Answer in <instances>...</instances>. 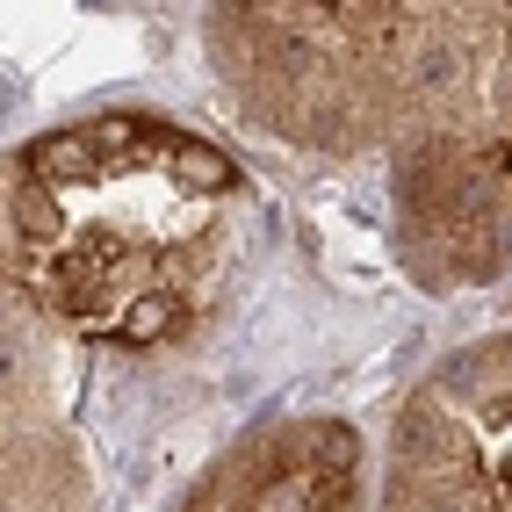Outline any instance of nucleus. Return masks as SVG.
Returning a JSON list of instances; mask_svg holds the SVG:
<instances>
[{"label":"nucleus","instance_id":"obj_1","mask_svg":"<svg viewBox=\"0 0 512 512\" xmlns=\"http://www.w3.org/2000/svg\"><path fill=\"white\" fill-rule=\"evenodd\" d=\"M238 166L159 116H94L15 166V282L116 347H159L224 282Z\"/></svg>","mask_w":512,"mask_h":512},{"label":"nucleus","instance_id":"obj_2","mask_svg":"<svg viewBox=\"0 0 512 512\" xmlns=\"http://www.w3.org/2000/svg\"><path fill=\"white\" fill-rule=\"evenodd\" d=\"M484 29L491 44L448 51L462 109H440L404 166V217L455 275L512 253V15H484Z\"/></svg>","mask_w":512,"mask_h":512},{"label":"nucleus","instance_id":"obj_3","mask_svg":"<svg viewBox=\"0 0 512 512\" xmlns=\"http://www.w3.org/2000/svg\"><path fill=\"white\" fill-rule=\"evenodd\" d=\"M390 512H512V339L419 390L397 433Z\"/></svg>","mask_w":512,"mask_h":512},{"label":"nucleus","instance_id":"obj_4","mask_svg":"<svg viewBox=\"0 0 512 512\" xmlns=\"http://www.w3.org/2000/svg\"><path fill=\"white\" fill-rule=\"evenodd\" d=\"M368 15L375 8H267V15H246L260 37H275L260 51V65L275 80L253 87L267 101L260 116L311 130V116H354V109H368L375 65H397L404 37H419V29H426V15H397L375 44H354V37H368Z\"/></svg>","mask_w":512,"mask_h":512},{"label":"nucleus","instance_id":"obj_5","mask_svg":"<svg viewBox=\"0 0 512 512\" xmlns=\"http://www.w3.org/2000/svg\"><path fill=\"white\" fill-rule=\"evenodd\" d=\"M181 512H361V440L332 419L282 426L224 462Z\"/></svg>","mask_w":512,"mask_h":512}]
</instances>
